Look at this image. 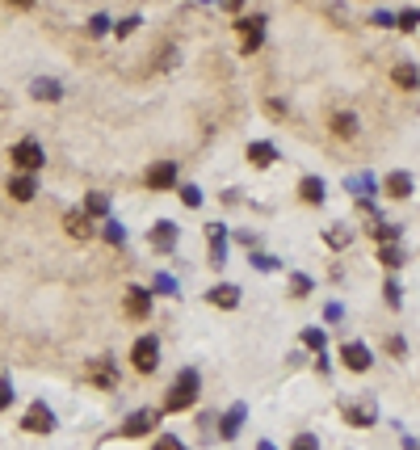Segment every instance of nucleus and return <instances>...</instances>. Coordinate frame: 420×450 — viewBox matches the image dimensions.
I'll return each instance as SVG.
<instances>
[{
	"label": "nucleus",
	"instance_id": "obj_10",
	"mask_svg": "<svg viewBox=\"0 0 420 450\" xmlns=\"http://www.w3.org/2000/svg\"><path fill=\"white\" fill-rule=\"evenodd\" d=\"M177 185V164L173 160H160L147 169V189H173Z\"/></svg>",
	"mask_w": 420,
	"mask_h": 450
},
{
	"label": "nucleus",
	"instance_id": "obj_2",
	"mask_svg": "<svg viewBox=\"0 0 420 450\" xmlns=\"http://www.w3.org/2000/svg\"><path fill=\"white\" fill-rule=\"evenodd\" d=\"M9 160H13V169L34 173V169H43V164H47V152H43V143H38V139H21V143H13V147H9Z\"/></svg>",
	"mask_w": 420,
	"mask_h": 450
},
{
	"label": "nucleus",
	"instance_id": "obj_29",
	"mask_svg": "<svg viewBox=\"0 0 420 450\" xmlns=\"http://www.w3.org/2000/svg\"><path fill=\"white\" fill-rule=\"evenodd\" d=\"M395 26H399V30H416L420 26V9H404V13H395Z\"/></svg>",
	"mask_w": 420,
	"mask_h": 450
},
{
	"label": "nucleus",
	"instance_id": "obj_21",
	"mask_svg": "<svg viewBox=\"0 0 420 450\" xmlns=\"http://www.w3.org/2000/svg\"><path fill=\"white\" fill-rule=\"evenodd\" d=\"M239 425H244V404H235L223 421H219V434H223V442H232L235 434H239Z\"/></svg>",
	"mask_w": 420,
	"mask_h": 450
},
{
	"label": "nucleus",
	"instance_id": "obj_6",
	"mask_svg": "<svg viewBox=\"0 0 420 450\" xmlns=\"http://www.w3.org/2000/svg\"><path fill=\"white\" fill-rule=\"evenodd\" d=\"M235 30H239V38H244V55H252V51L261 46V38H265V17H239Z\"/></svg>",
	"mask_w": 420,
	"mask_h": 450
},
{
	"label": "nucleus",
	"instance_id": "obj_19",
	"mask_svg": "<svg viewBox=\"0 0 420 450\" xmlns=\"http://www.w3.org/2000/svg\"><path fill=\"white\" fill-rule=\"evenodd\" d=\"M382 189H387L391 198H412V173H387Z\"/></svg>",
	"mask_w": 420,
	"mask_h": 450
},
{
	"label": "nucleus",
	"instance_id": "obj_39",
	"mask_svg": "<svg viewBox=\"0 0 420 450\" xmlns=\"http://www.w3.org/2000/svg\"><path fill=\"white\" fill-rule=\"evenodd\" d=\"M252 261H257V270H278V261H274V257H252Z\"/></svg>",
	"mask_w": 420,
	"mask_h": 450
},
{
	"label": "nucleus",
	"instance_id": "obj_36",
	"mask_svg": "<svg viewBox=\"0 0 420 450\" xmlns=\"http://www.w3.org/2000/svg\"><path fill=\"white\" fill-rule=\"evenodd\" d=\"M105 30H109V17H101V13H97L93 21H89V34H93V38H101Z\"/></svg>",
	"mask_w": 420,
	"mask_h": 450
},
{
	"label": "nucleus",
	"instance_id": "obj_28",
	"mask_svg": "<svg viewBox=\"0 0 420 450\" xmlns=\"http://www.w3.org/2000/svg\"><path fill=\"white\" fill-rule=\"evenodd\" d=\"M101 236H105V240H109V244H126V227L118 224V219H109V224H105V231H101Z\"/></svg>",
	"mask_w": 420,
	"mask_h": 450
},
{
	"label": "nucleus",
	"instance_id": "obj_15",
	"mask_svg": "<svg viewBox=\"0 0 420 450\" xmlns=\"http://www.w3.org/2000/svg\"><path fill=\"white\" fill-rule=\"evenodd\" d=\"M34 194H38V181L30 177V173H21V169H17V173L9 177V198H17V202H30Z\"/></svg>",
	"mask_w": 420,
	"mask_h": 450
},
{
	"label": "nucleus",
	"instance_id": "obj_16",
	"mask_svg": "<svg viewBox=\"0 0 420 450\" xmlns=\"http://www.w3.org/2000/svg\"><path fill=\"white\" fill-rule=\"evenodd\" d=\"M206 299H210L215 308H239V286L219 282V286H210V291H206Z\"/></svg>",
	"mask_w": 420,
	"mask_h": 450
},
{
	"label": "nucleus",
	"instance_id": "obj_12",
	"mask_svg": "<svg viewBox=\"0 0 420 450\" xmlns=\"http://www.w3.org/2000/svg\"><path fill=\"white\" fill-rule=\"evenodd\" d=\"M89 383H97L101 392H114V387H118V370H114V362L97 358L93 366H89Z\"/></svg>",
	"mask_w": 420,
	"mask_h": 450
},
{
	"label": "nucleus",
	"instance_id": "obj_42",
	"mask_svg": "<svg viewBox=\"0 0 420 450\" xmlns=\"http://www.w3.org/2000/svg\"><path fill=\"white\" fill-rule=\"evenodd\" d=\"M9 4H17V9H30V4H34V0H9Z\"/></svg>",
	"mask_w": 420,
	"mask_h": 450
},
{
	"label": "nucleus",
	"instance_id": "obj_33",
	"mask_svg": "<svg viewBox=\"0 0 420 450\" xmlns=\"http://www.w3.org/2000/svg\"><path fill=\"white\" fill-rule=\"evenodd\" d=\"M13 404V379L9 375H0V412Z\"/></svg>",
	"mask_w": 420,
	"mask_h": 450
},
{
	"label": "nucleus",
	"instance_id": "obj_4",
	"mask_svg": "<svg viewBox=\"0 0 420 450\" xmlns=\"http://www.w3.org/2000/svg\"><path fill=\"white\" fill-rule=\"evenodd\" d=\"M131 362H135L139 375H151V370L160 366V341H156V337H139V341L131 345Z\"/></svg>",
	"mask_w": 420,
	"mask_h": 450
},
{
	"label": "nucleus",
	"instance_id": "obj_9",
	"mask_svg": "<svg viewBox=\"0 0 420 450\" xmlns=\"http://www.w3.org/2000/svg\"><path fill=\"white\" fill-rule=\"evenodd\" d=\"M147 244H151L156 253H168V248L177 244V224H173V219H160V224L147 231Z\"/></svg>",
	"mask_w": 420,
	"mask_h": 450
},
{
	"label": "nucleus",
	"instance_id": "obj_18",
	"mask_svg": "<svg viewBox=\"0 0 420 450\" xmlns=\"http://www.w3.org/2000/svg\"><path fill=\"white\" fill-rule=\"evenodd\" d=\"M248 160H252L257 169H269V164L278 160V147H274V143H261V139H257V143H248Z\"/></svg>",
	"mask_w": 420,
	"mask_h": 450
},
{
	"label": "nucleus",
	"instance_id": "obj_3",
	"mask_svg": "<svg viewBox=\"0 0 420 450\" xmlns=\"http://www.w3.org/2000/svg\"><path fill=\"white\" fill-rule=\"evenodd\" d=\"M151 429H160V408H135V412L122 421V434H126V438H147Z\"/></svg>",
	"mask_w": 420,
	"mask_h": 450
},
{
	"label": "nucleus",
	"instance_id": "obj_8",
	"mask_svg": "<svg viewBox=\"0 0 420 450\" xmlns=\"http://www.w3.org/2000/svg\"><path fill=\"white\" fill-rule=\"evenodd\" d=\"M63 227H68V236L72 240H93V215L80 206V211H68L63 215Z\"/></svg>",
	"mask_w": 420,
	"mask_h": 450
},
{
	"label": "nucleus",
	"instance_id": "obj_35",
	"mask_svg": "<svg viewBox=\"0 0 420 450\" xmlns=\"http://www.w3.org/2000/svg\"><path fill=\"white\" fill-rule=\"evenodd\" d=\"M294 299H303V295H311V278H303V273H294Z\"/></svg>",
	"mask_w": 420,
	"mask_h": 450
},
{
	"label": "nucleus",
	"instance_id": "obj_32",
	"mask_svg": "<svg viewBox=\"0 0 420 450\" xmlns=\"http://www.w3.org/2000/svg\"><path fill=\"white\" fill-rule=\"evenodd\" d=\"M345 185H349V189H357V198H370V194H374V181L370 177H349Z\"/></svg>",
	"mask_w": 420,
	"mask_h": 450
},
{
	"label": "nucleus",
	"instance_id": "obj_27",
	"mask_svg": "<svg viewBox=\"0 0 420 450\" xmlns=\"http://www.w3.org/2000/svg\"><path fill=\"white\" fill-rule=\"evenodd\" d=\"M374 236H378V244H391V240H399V227H395V224H382V219H374Z\"/></svg>",
	"mask_w": 420,
	"mask_h": 450
},
{
	"label": "nucleus",
	"instance_id": "obj_34",
	"mask_svg": "<svg viewBox=\"0 0 420 450\" xmlns=\"http://www.w3.org/2000/svg\"><path fill=\"white\" fill-rule=\"evenodd\" d=\"M181 202L185 206H202V189L198 185H181Z\"/></svg>",
	"mask_w": 420,
	"mask_h": 450
},
{
	"label": "nucleus",
	"instance_id": "obj_25",
	"mask_svg": "<svg viewBox=\"0 0 420 450\" xmlns=\"http://www.w3.org/2000/svg\"><path fill=\"white\" fill-rule=\"evenodd\" d=\"M324 240L332 244V248H345V244H353V231H349V227H340V224H336V227H332V231L324 236Z\"/></svg>",
	"mask_w": 420,
	"mask_h": 450
},
{
	"label": "nucleus",
	"instance_id": "obj_22",
	"mask_svg": "<svg viewBox=\"0 0 420 450\" xmlns=\"http://www.w3.org/2000/svg\"><path fill=\"white\" fill-rule=\"evenodd\" d=\"M332 131L340 139H353L357 135V118H353V114H332Z\"/></svg>",
	"mask_w": 420,
	"mask_h": 450
},
{
	"label": "nucleus",
	"instance_id": "obj_30",
	"mask_svg": "<svg viewBox=\"0 0 420 450\" xmlns=\"http://www.w3.org/2000/svg\"><path fill=\"white\" fill-rule=\"evenodd\" d=\"M85 211H89V215H105V211H109V198H105V194H89V198H85Z\"/></svg>",
	"mask_w": 420,
	"mask_h": 450
},
{
	"label": "nucleus",
	"instance_id": "obj_40",
	"mask_svg": "<svg viewBox=\"0 0 420 450\" xmlns=\"http://www.w3.org/2000/svg\"><path fill=\"white\" fill-rule=\"evenodd\" d=\"M387 345H391V354H395V358H404V337H391Z\"/></svg>",
	"mask_w": 420,
	"mask_h": 450
},
{
	"label": "nucleus",
	"instance_id": "obj_20",
	"mask_svg": "<svg viewBox=\"0 0 420 450\" xmlns=\"http://www.w3.org/2000/svg\"><path fill=\"white\" fill-rule=\"evenodd\" d=\"M324 181L320 177H303L298 181V198H303V202H311V206H316V202H324Z\"/></svg>",
	"mask_w": 420,
	"mask_h": 450
},
{
	"label": "nucleus",
	"instance_id": "obj_23",
	"mask_svg": "<svg viewBox=\"0 0 420 450\" xmlns=\"http://www.w3.org/2000/svg\"><path fill=\"white\" fill-rule=\"evenodd\" d=\"M34 97L38 101H59L63 89H59V80H34Z\"/></svg>",
	"mask_w": 420,
	"mask_h": 450
},
{
	"label": "nucleus",
	"instance_id": "obj_37",
	"mask_svg": "<svg viewBox=\"0 0 420 450\" xmlns=\"http://www.w3.org/2000/svg\"><path fill=\"white\" fill-rule=\"evenodd\" d=\"M135 26H139V17H126V21H118L114 30H118V38H126V34H135Z\"/></svg>",
	"mask_w": 420,
	"mask_h": 450
},
{
	"label": "nucleus",
	"instance_id": "obj_13",
	"mask_svg": "<svg viewBox=\"0 0 420 450\" xmlns=\"http://www.w3.org/2000/svg\"><path fill=\"white\" fill-rule=\"evenodd\" d=\"M340 362L349 366V370H370V350L362 345V341H345V350H340Z\"/></svg>",
	"mask_w": 420,
	"mask_h": 450
},
{
	"label": "nucleus",
	"instance_id": "obj_24",
	"mask_svg": "<svg viewBox=\"0 0 420 450\" xmlns=\"http://www.w3.org/2000/svg\"><path fill=\"white\" fill-rule=\"evenodd\" d=\"M378 261H382V266H387V270H399V266H404V253H399V248H395V240H391V244H382V248H378Z\"/></svg>",
	"mask_w": 420,
	"mask_h": 450
},
{
	"label": "nucleus",
	"instance_id": "obj_11",
	"mask_svg": "<svg viewBox=\"0 0 420 450\" xmlns=\"http://www.w3.org/2000/svg\"><path fill=\"white\" fill-rule=\"evenodd\" d=\"M340 412H345V421L349 425H374L378 421V408H374V400H357V404H340Z\"/></svg>",
	"mask_w": 420,
	"mask_h": 450
},
{
	"label": "nucleus",
	"instance_id": "obj_1",
	"mask_svg": "<svg viewBox=\"0 0 420 450\" xmlns=\"http://www.w3.org/2000/svg\"><path fill=\"white\" fill-rule=\"evenodd\" d=\"M198 387H202V379H198V370L189 366L177 375V383H173V392H168V400H164V412H185V408L198 404Z\"/></svg>",
	"mask_w": 420,
	"mask_h": 450
},
{
	"label": "nucleus",
	"instance_id": "obj_7",
	"mask_svg": "<svg viewBox=\"0 0 420 450\" xmlns=\"http://www.w3.org/2000/svg\"><path fill=\"white\" fill-rule=\"evenodd\" d=\"M206 240H210V266H227V227L223 224H206Z\"/></svg>",
	"mask_w": 420,
	"mask_h": 450
},
{
	"label": "nucleus",
	"instance_id": "obj_5",
	"mask_svg": "<svg viewBox=\"0 0 420 450\" xmlns=\"http://www.w3.org/2000/svg\"><path fill=\"white\" fill-rule=\"evenodd\" d=\"M21 429H26V434H50V429H55V412H50V404L34 400V404L26 408V417H21Z\"/></svg>",
	"mask_w": 420,
	"mask_h": 450
},
{
	"label": "nucleus",
	"instance_id": "obj_38",
	"mask_svg": "<svg viewBox=\"0 0 420 450\" xmlns=\"http://www.w3.org/2000/svg\"><path fill=\"white\" fill-rule=\"evenodd\" d=\"M374 26H395V13H374Z\"/></svg>",
	"mask_w": 420,
	"mask_h": 450
},
{
	"label": "nucleus",
	"instance_id": "obj_41",
	"mask_svg": "<svg viewBox=\"0 0 420 450\" xmlns=\"http://www.w3.org/2000/svg\"><path fill=\"white\" fill-rule=\"evenodd\" d=\"M219 4H223L227 13H239V9H244V0H219Z\"/></svg>",
	"mask_w": 420,
	"mask_h": 450
},
{
	"label": "nucleus",
	"instance_id": "obj_26",
	"mask_svg": "<svg viewBox=\"0 0 420 450\" xmlns=\"http://www.w3.org/2000/svg\"><path fill=\"white\" fill-rule=\"evenodd\" d=\"M324 341H328L324 328H303V345H307V350H316V354H320V350H324Z\"/></svg>",
	"mask_w": 420,
	"mask_h": 450
},
{
	"label": "nucleus",
	"instance_id": "obj_14",
	"mask_svg": "<svg viewBox=\"0 0 420 450\" xmlns=\"http://www.w3.org/2000/svg\"><path fill=\"white\" fill-rule=\"evenodd\" d=\"M126 315H131V320H147V315H151V291L131 286V291H126Z\"/></svg>",
	"mask_w": 420,
	"mask_h": 450
},
{
	"label": "nucleus",
	"instance_id": "obj_31",
	"mask_svg": "<svg viewBox=\"0 0 420 450\" xmlns=\"http://www.w3.org/2000/svg\"><path fill=\"white\" fill-rule=\"evenodd\" d=\"M382 299H387V308H399V303H404V291H399V282H387V286H382Z\"/></svg>",
	"mask_w": 420,
	"mask_h": 450
},
{
	"label": "nucleus",
	"instance_id": "obj_17",
	"mask_svg": "<svg viewBox=\"0 0 420 450\" xmlns=\"http://www.w3.org/2000/svg\"><path fill=\"white\" fill-rule=\"evenodd\" d=\"M391 80H395V85H399V89H420V68L416 63H395V68H391Z\"/></svg>",
	"mask_w": 420,
	"mask_h": 450
}]
</instances>
